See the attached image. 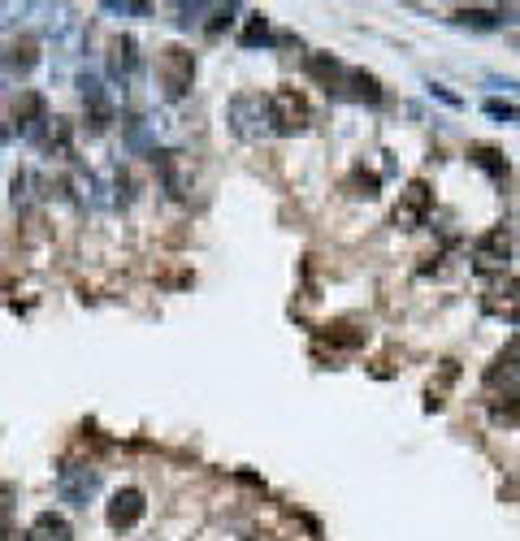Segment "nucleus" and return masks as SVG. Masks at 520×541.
I'll use <instances>...</instances> for the list:
<instances>
[{"label": "nucleus", "mask_w": 520, "mask_h": 541, "mask_svg": "<svg viewBox=\"0 0 520 541\" xmlns=\"http://www.w3.org/2000/svg\"><path fill=\"white\" fill-rule=\"evenodd\" d=\"M156 78H161V87H165L169 100L187 96V87L195 78V57L187 48H161V57H156Z\"/></svg>", "instance_id": "obj_1"}, {"label": "nucleus", "mask_w": 520, "mask_h": 541, "mask_svg": "<svg viewBox=\"0 0 520 541\" xmlns=\"http://www.w3.org/2000/svg\"><path fill=\"white\" fill-rule=\"evenodd\" d=\"M308 100L299 96L295 87H282V91H273L269 96V122L273 130H282V135H295V130H304L308 126Z\"/></svg>", "instance_id": "obj_2"}, {"label": "nucleus", "mask_w": 520, "mask_h": 541, "mask_svg": "<svg viewBox=\"0 0 520 541\" xmlns=\"http://www.w3.org/2000/svg\"><path fill=\"white\" fill-rule=\"evenodd\" d=\"M57 490H61L65 503L87 507V498L100 490V472L96 468H83V464H65L61 477H57Z\"/></svg>", "instance_id": "obj_3"}, {"label": "nucleus", "mask_w": 520, "mask_h": 541, "mask_svg": "<svg viewBox=\"0 0 520 541\" xmlns=\"http://www.w3.org/2000/svg\"><path fill=\"white\" fill-rule=\"evenodd\" d=\"M429 208H434V191H429L425 182H412L408 191H399L395 226H399V230H416V226H421V221L429 217Z\"/></svg>", "instance_id": "obj_4"}, {"label": "nucleus", "mask_w": 520, "mask_h": 541, "mask_svg": "<svg viewBox=\"0 0 520 541\" xmlns=\"http://www.w3.org/2000/svg\"><path fill=\"white\" fill-rule=\"evenodd\" d=\"M507 256H512V239H507L503 230H490V234H481L473 247V269L477 273H503Z\"/></svg>", "instance_id": "obj_5"}, {"label": "nucleus", "mask_w": 520, "mask_h": 541, "mask_svg": "<svg viewBox=\"0 0 520 541\" xmlns=\"http://www.w3.org/2000/svg\"><path fill=\"white\" fill-rule=\"evenodd\" d=\"M481 308H486L490 316H503V321H520V282L516 277L494 282L486 295H481Z\"/></svg>", "instance_id": "obj_6"}, {"label": "nucleus", "mask_w": 520, "mask_h": 541, "mask_svg": "<svg viewBox=\"0 0 520 541\" xmlns=\"http://www.w3.org/2000/svg\"><path fill=\"white\" fill-rule=\"evenodd\" d=\"M109 524L113 529H135V524L143 520V494L135 490V485H126V490H117L113 498H109Z\"/></svg>", "instance_id": "obj_7"}, {"label": "nucleus", "mask_w": 520, "mask_h": 541, "mask_svg": "<svg viewBox=\"0 0 520 541\" xmlns=\"http://www.w3.org/2000/svg\"><path fill=\"white\" fill-rule=\"evenodd\" d=\"M26 541H74V529L65 516H57V511H44V516H35Z\"/></svg>", "instance_id": "obj_8"}, {"label": "nucleus", "mask_w": 520, "mask_h": 541, "mask_svg": "<svg viewBox=\"0 0 520 541\" xmlns=\"http://www.w3.org/2000/svg\"><path fill=\"white\" fill-rule=\"evenodd\" d=\"M135 65H139L135 39H130V35L113 39V44H109V70H113V78H130V74H135Z\"/></svg>", "instance_id": "obj_9"}, {"label": "nucleus", "mask_w": 520, "mask_h": 541, "mask_svg": "<svg viewBox=\"0 0 520 541\" xmlns=\"http://www.w3.org/2000/svg\"><path fill=\"white\" fill-rule=\"evenodd\" d=\"M13 122H18V130H35V122H44V100L35 91H22L13 104Z\"/></svg>", "instance_id": "obj_10"}, {"label": "nucleus", "mask_w": 520, "mask_h": 541, "mask_svg": "<svg viewBox=\"0 0 520 541\" xmlns=\"http://www.w3.org/2000/svg\"><path fill=\"white\" fill-rule=\"evenodd\" d=\"M490 416L499 420V425H520V386L512 390H503L499 399L490 403Z\"/></svg>", "instance_id": "obj_11"}, {"label": "nucleus", "mask_w": 520, "mask_h": 541, "mask_svg": "<svg viewBox=\"0 0 520 541\" xmlns=\"http://www.w3.org/2000/svg\"><path fill=\"white\" fill-rule=\"evenodd\" d=\"M520 360V342H512V347H507V351H499V360H494V368H490V373H486V381H499V377H512L516 373V364Z\"/></svg>", "instance_id": "obj_12"}, {"label": "nucleus", "mask_w": 520, "mask_h": 541, "mask_svg": "<svg viewBox=\"0 0 520 541\" xmlns=\"http://www.w3.org/2000/svg\"><path fill=\"white\" fill-rule=\"evenodd\" d=\"M5 498H13V485H0V516H5V511H9Z\"/></svg>", "instance_id": "obj_13"}, {"label": "nucleus", "mask_w": 520, "mask_h": 541, "mask_svg": "<svg viewBox=\"0 0 520 541\" xmlns=\"http://www.w3.org/2000/svg\"><path fill=\"white\" fill-rule=\"evenodd\" d=\"M5 541H26V533H13V529H9V533H5Z\"/></svg>", "instance_id": "obj_14"}]
</instances>
